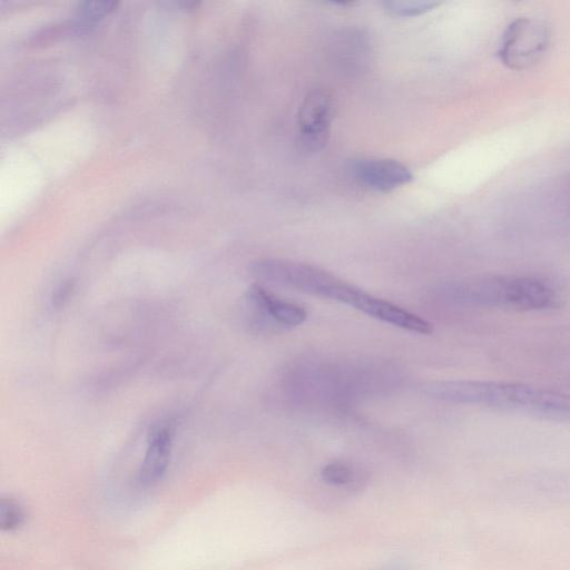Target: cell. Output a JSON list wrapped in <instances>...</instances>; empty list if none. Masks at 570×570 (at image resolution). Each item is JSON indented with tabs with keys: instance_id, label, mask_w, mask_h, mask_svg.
<instances>
[{
	"instance_id": "11",
	"label": "cell",
	"mask_w": 570,
	"mask_h": 570,
	"mask_svg": "<svg viewBox=\"0 0 570 570\" xmlns=\"http://www.w3.org/2000/svg\"><path fill=\"white\" fill-rule=\"evenodd\" d=\"M439 4L440 2L438 1L428 0H393L384 2L389 12L400 17L419 16L434 9Z\"/></svg>"
},
{
	"instance_id": "1",
	"label": "cell",
	"mask_w": 570,
	"mask_h": 570,
	"mask_svg": "<svg viewBox=\"0 0 570 570\" xmlns=\"http://www.w3.org/2000/svg\"><path fill=\"white\" fill-rule=\"evenodd\" d=\"M250 271L261 281L344 303L373 318L413 333L430 334L433 331L431 323L419 315L309 264L264 258L254 262Z\"/></svg>"
},
{
	"instance_id": "4",
	"label": "cell",
	"mask_w": 570,
	"mask_h": 570,
	"mask_svg": "<svg viewBox=\"0 0 570 570\" xmlns=\"http://www.w3.org/2000/svg\"><path fill=\"white\" fill-rule=\"evenodd\" d=\"M551 42L549 24L532 17L514 19L504 30L498 56L501 62L513 70H523L538 63L547 53Z\"/></svg>"
},
{
	"instance_id": "2",
	"label": "cell",
	"mask_w": 570,
	"mask_h": 570,
	"mask_svg": "<svg viewBox=\"0 0 570 570\" xmlns=\"http://www.w3.org/2000/svg\"><path fill=\"white\" fill-rule=\"evenodd\" d=\"M431 399L513 412L570 423V394L520 383L475 380L436 381L425 384Z\"/></svg>"
},
{
	"instance_id": "3",
	"label": "cell",
	"mask_w": 570,
	"mask_h": 570,
	"mask_svg": "<svg viewBox=\"0 0 570 570\" xmlns=\"http://www.w3.org/2000/svg\"><path fill=\"white\" fill-rule=\"evenodd\" d=\"M438 293L454 304L510 311H546L561 304L557 286L535 276L469 277L442 284Z\"/></svg>"
},
{
	"instance_id": "5",
	"label": "cell",
	"mask_w": 570,
	"mask_h": 570,
	"mask_svg": "<svg viewBox=\"0 0 570 570\" xmlns=\"http://www.w3.org/2000/svg\"><path fill=\"white\" fill-rule=\"evenodd\" d=\"M335 114V101L324 89L311 91L298 111V141L306 153L320 151L326 145Z\"/></svg>"
},
{
	"instance_id": "8",
	"label": "cell",
	"mask_w": 570,
	"mask_h": 570,
	"mask_svg": "<svg viewBox=\"0 0 570 570\" xmlns=\"http://www.w3.org/2000/svg\"><path fill=\"white\" fill-rule=\"evenodd\" d=\"M352 171L367 187L384 193L406 185L413 178L405 165L390 158L356 160L353 163Z\"/></svg>"
},
{
	"instance_id": "13",
	"label": "cell",
	"mask_w": 570,
	"mask_h": 570,
	"mask_svg": "<svg viewBox=\"0 0 570 570\" xmlns=\"http://www.w3.org/2000/svg\"><path fill=\"white\" fill-rule=\"evenodd\" d=\"M71 285L68 283H65L61 285V287L56 292L53 296V303L55 305H62L63 301L68 298L69 292L71 289Z\"/></svg>"
},
{
	"instance_id": "12",
	"label": "cell",
	"mask_w": 570,
	"mask_h": 570,
	"mask_svg": "<svg viewBox=\"0 0 570 570\" xmlns=\"http://www.w3.org/2000/svg\"><path fill=\"white\" fill-rule=\"evenodd\" d=\"M354 469L341 461H334L323 466L321 476L324 482L331 485H346L354 480Z\"/></svg>"
},
{
	"instance_id": "7",
	"label": "cell",
	"mask_w": 570,
	"mask_h": 570,
	"mask_svg": "<svg viewBox=\"0 0 570 570\" xmlns=\"http://www.w3.org/2000/svg\"><path fill=\"white\" fill-rule=\"evenodd\" d=\"M174 435L175 428L170 422H163L150 431L138 472V481L142 487L155 485L165 475L170 462Z\"/></svg>"
},
{
	"instance_id": "9",
	"label": "cell",
	"mask_w": 570,
	"mask_h": 570,
	"mask_svg": "<svg viewBox=\"0 0 570 570\" xmlns=\"http://www.w3.org/2000/svg\"><path fill=\"white\" fill-rule=\"evenodd\" d=\"M116 6L117 3L114 1L80 2L76 14L77 27L88 28L112 12Z\"/></svg>"
},
{
	"instance_id": "6",
	"label": "cell",
	"mask_w": 570,
	"mask_h": 570,
	"mask_svg": "<svg viewBox=\"0 0 570 570\" xmlns=\"http://www.w3.org/2000/svg\"><path fill=\"white\" fill-rule=\"evenodd\" d=\"M252 325L261 328H289L306 320V311L294 303L276 297L261 284H253L245 294Z\"/></svg>"
},
{
	"instance_id": "10",
	"label": "cell",
	"mask_w": 570,
	"mask_h": 570,
	"mask_svg": "<svg viewBox=\"0 0 570 570\" xmlns=\"http://www.w3.org/2000/svg\"><path fill=\"white\" fill-rule=\"evenodd\" d=\"M26 520L22 504L11 497L0 501V528L3 531H13L20 528Z\"/></svg>"
}]
</instances>
